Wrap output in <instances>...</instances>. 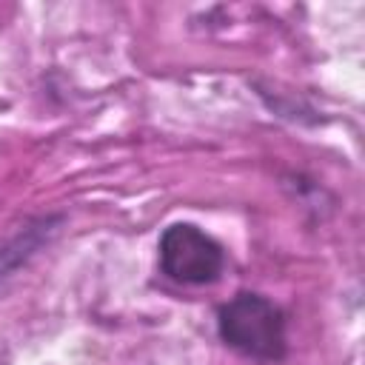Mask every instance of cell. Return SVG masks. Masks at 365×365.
Masks as SVG:
<instances>
[{"label":"cell","mask_w":365,"mask_h":365,"mask_svg":"<svg viewBox=\"0 0 365 365\" xmlns=\"http://www.w3.org/2000/svg\"><path fill=\"white\" fill-rule=\"evenodd\" d=\"M220 336L254 359H279L285 354L282 311L259 294H237L220 308Z\"/></svg>","instance_id":"obj_1"},{"label":"cell","mask_w":365,"mask_h":365,"mask_svg":"<svg viewBox=\"0 0 365 365\" xmlns=\"http://www.w3.org/2000/svg\"><path fill=\"white\" fill-rule=\"evenodd\" d=\"M160 265L171 279L200 285L217 279L222 271V251L200 228L180 222L165 228L160 240Z\"/></svg>","instance_id":"obj_2"}]
</instances>
